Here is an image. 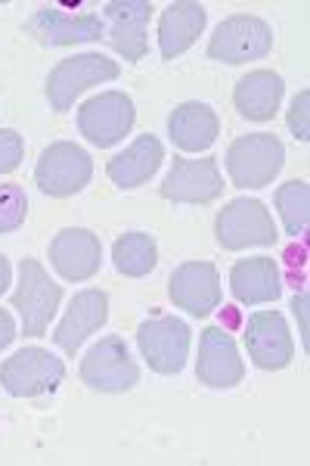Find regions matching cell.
I'll return each instance as SVG.
<instances>
[{
  "mask_svg": "<svg viewBox=\"0 0 310 466\" xmlns=\"http://www.w3.org/2000/svg\"><path fill=\"white\" fill-rule=\"evenodd\" d=\"M50 265L69 283H85L96 277L103 265L100 237L87 228H65L50 243Z\"/></svg>",
  "mask_w": 310,
  "mask_h": 466,
  "instance_id": "4fadbf2b",
  "label": "cell"
},
{
  "mask_svg": "<svg viewBox=\"0 0 310 466\" xmlns=\"http://www.w3.org/2000/svg\"><path fill=\"white\" fill-rule=\"evenodd\" d=\"M224 193V177L215 159H174L162 180V197L180 206H205Z\"/></svg>",
  "mask_w": 310,
  "mask_h": 466,
  "instance_id": "7c38bea8",
  "label": "cell"
},
{
  "mask_svg": "<svg viewBox=\"0 0 310 466\" xmlns=\"http://www.w3.org/2000/svg\"><path fill=\"white\" fill-rule=\"evenodd\" d=\"M245 349L248 358L261 370H283L295 358V342L279 311H258L245 323Z\"/></svg>",
  "mask_w": 310,
  "mask_h": 466,
  "instance_id": "9a60e30c",
  "label": "cell"
},
{
  "mask_svg": "<svg viewBox=\"0 0 310 466\" xmlns=\"http://www.w3.org/2000/svg\"><path fill=\"white\" fill-rule=\"evenodd\" d=\"M103 16V37L109 41V47L118 56H125L127 63H140L149 50L146 25L153 16V4L149 0H112V4H105Z\"/></svg>",
  "mask_w": 310,
  "mask_h": 466,
  "instance_id": "8fae6325",
  "label": "cell"
},
{
  "mask_svg": "<svg viewBox=\"0 0 310 466\" xmlns=\"http://www.w3.org/2000/svg\"><path fill=\"white\" fill-rule=\"evenodd\" d=\"M112 261L115 270L125 277H146L149 270L158 265V246L149 233L131 230L125 237L115 239V249H112Z\"/></svg>",
  "mask_w": 310,
  "mask_h": 466,
  "instance_id": "cb8c5ba5",
  "label": "cell"
},
{
  "mask_svg": "<svg viewBox=\"0 0 310 466\" xmlns=\"http://www.w3.org/2000/svg\"><path fill=\"white\" fill-rule=\"evenodd\" d=\"M6 287H10V261L0 255V296L6 292Z\"/></svg>",
  "mask_w": 310,
  "mask_h": 466,
  "instance_id": "4dcf8cb0",
  "label": "cell"
},
{
  "mask_svg": "<svg viewBox=\"0 0 310 466\" xmlns=\"http://www.w3.org/2000/svg\"><path fill=\"white\" fill-rule=\"evenodd\" d=\"M195 377L208 389H233L245 377V364L239 358V349L230 333L221 327H208L199 342V364Z\"/></svg>",
  "mask_w": 310,
  "mask_h": 466,
  "instance_id": "2e32d148",
  "label": "cell"
},
{
  "mask_svg": "<svg viewBox=\"0 0 310 466\" xmlns=\"http://www.w3.org/2000/svg\"><path fill=\"white\" fill-rule=\"evenodd\" d=\"M307 109H310V90H301V94L295 96L292 109H289V131H292L295 140H301V144H307L310 140Z\"/></svg>",
  "mask_w": 310,
  "mask_h": 466,
  "instance_id": "83f0119b",
  "label": "cell"
},
{
  "mask_svg": "<svg viewBox=\"0 0 310 466\" xmlns=\"http://www.w3.org/2000/svg\"><path fill=\"white\" fill-rule=\"evenodd\" d=\"M81 380L94 392H127L140 382V367L134 364L125 339L105 336L81 358Z\"/></svg>",
  "mask_w": 310,
  "mask_h": 466,
  "instance_id": "ba28073f",
  "label": "cell"
},
{
  "mask_svg": "<svg viewBox=\"0 0 310 466\" xmlns=\"http://www.w3.org/2000/svg\"><path fill=\"white\" fill-rule=\"evenodd\" d=\"M28 199L19 184H0V233H13L25 224Z\"/></svg>",
  "mask_w": 310,
  "mask_h": 466,
  "instance_id": "484cf974",
  "label": "cell"
},
{
  "mask_svg": "<svg viewBox=\"0 0 310 466\" xmlns=\"http://www.w3.org/2000/svg\"><path fill=\"white\" fill-rule=\"evenodd\" d=\"M274 50V32L258 16H230L215 28L208 41V59L217 63H252Z\"/></svg>",
  "mask_w": 310,
  "mask_h": 466,
  "instance_id": "5b68a950",
  "label": "cell"
},
{
  "mask_svg": "<svg viewBox=\"0 0 310 466\" xmlns=\"http://www.w3.org/2000/svg\"><path fill=\"white\" fill-rule=\"evenodd\" d=\"M65 377V364L44 349H22L0 364V382L13 398H37L56 392Z\"/></svg>",
  "mask_w": 310,
  "mask_h": 466,
  "instance_id": "52a82bcc",
  "label": "cell"
},
{
  "mask_svg": "<svg viewBox=\"0 0 310 466\" xmlns=\"http://www.w3.org/2000/svg\"><path fill=\"white\" fill-rule=\"evenodd\" d=\"M168 134L174 147L184 149V153H202L221 134V118H217V112L208 103H184V106L171 112Z\"/></svg>",
  "mask_w": 310,
  "mask_h": 466,
  "instance_id": "ffe728a7",
  "label": "cell"
},
{
  "mask_svg": "<svg viewBox=\"0 0 310 466\" xmlns=\"http://www.w3.org/2000/svg\"><path fill=\"white\" fill-rule=\"evenodd\" d=\"M276 208L285 224V233L301 237L310 224V187L305 180H289L276 190Z\"/></svg>",
  "mask_w": 310,
  "mask_h": 466,
  "instance_id": "d4e9b609",
  "label": "cell"
},
{
  "mask_svg": "<svg viewBox=\"0 0 310 466\" xmlns=\"http://www.w3.org/2000/svg\"><path fill=\"white\" fill-rule=\"evenodd\" d=\"M105 320H109V296L103 289H85L72 299L69 311H65V318L59 320L56 333H53V342L75 355L85 345V339H90Z\"/></svg>",
  "mask_w": 310,
  "mask_h": 466,
  "instance_id": "e0dca14e",
  "label": "cell"
},
{
  "mask_svg": "<svg viewBox=\"0 0 310 466\" xmlns=\"http://www.w3.org/2000/svg\"><path fill=\"white\" fill-rule=\"evenodd\" d=\"M28 32H32L44 47H69V44L100 41L105 25L100 16L85 13V16H69L53 6H41L32 19H28Z\"/></svg>",
  "mask_w": 310,
  "mask_h": 466,
  "instance_id": "ac0fdd59",
  "label": "cell"
},
{
  "mask_svg": "<svg viewBox=\"0 0 310 466\" xmlns=\"http://www.w3.org/2000/svg\"><path fill=\"white\" fill-rule=\"evenodd\" d=\"M168 296L193 318H208L221 305V274L211 261H186L171 274Z\"/></svg>",
  "mask_w": 310,
  "mask_h": 466,
  "instance_id": "5bb4252c",
  "label": "cell"
},
{
  "mask_svg": "<svg viewBox=\"0 0 310 466\" xmlns=\"http://www.w3.org/2000/svg\"><path fill=\"white\" fill-rule=\"evenodd\" d=\"M63 302L59 283L50 280L41 261L22 258L19 265V287L13 292V308L22 314V333L25 336H44Z\"/></svg>",
  "mask_w": 310,
  "mask_h": 466,
  "instance_id": "7a4b0ae2",
  "label": "cell"
},
{
  "mask_svg": "<svg viewBox=\"0 0 310 466\" xmlns=\"http://www.w3.org/2000/svg\"><path fill=\"white\" fill-rule=\"evenodd\" d=\"M162 159H165V149L158 144V137L143 134V137L134 140L125 153L112 156L109 165H105V175H109L112 184L121 187V190H134V187L146 184V180L155 175Z\"/></svg>",
  "mask_w": 310,
  "mask_h": 466,
  "instance_id": "7402d4cb",
  "label": "cell"
},
{
  "mask_svg": "<svg viewBox=\"0 0 310 466\" xmlns=\"http://www.w3.org/2000/svg\"><path fill=\"white\" fill-rule=\"evenodd\" d=\"M283 162L285 147L276 134H245L226 149V175L239 190H258L274 184V177L283 171Z\"/></svg>",
  "mask_w": 310,
  "mask_h": 466,
  "instance_id": "6da1fadb",
  "label": "cell"
},
{
  "mask_svg": "<svg viewBox=\"0 0 310 466\" xmlns=\"http://www.w3.org/2000/svg\"><path fill=\"white\" fill-rule=\"evenodd\" d=\"M137 109L134 100L121 90H105V94L87 100L78 109V131L85 134L94 147H115L121 137L134 127Z\"/></svg>",
  "mask_w": 310,
  "mask_h": 466,
  "instance_id": "30bf717a",
  "label": "cell"
},
{
  "mask_svg": "<svg viewBox=\"0 0 310 466\" xmlns=\"http://www.w3.org/2000/svg\"><path fill=\"white\" fill-rule=\"evenodd\" d=\"M25 156V144H22V134L13 127H0V175H10L22 165Z\"/></svg>",
  "mask_w": 310,
  "mask_h": 466,
  "instance_id": "4316f807",
  "label": "cell"
},
{
  "mask_svg": "<svg viewBox=\"0 0 310 466\" xmlns=\"http://www.w3.org/2000/svg\"><path fill=\"white\" fill-rule=\"evenodd\" d=\"M217 243L226 252H242L248 246H274L276 224L261 199H233L221 208L215 221Z\"/></svg>",
  "mask_w": 310,
  "mask_h": 466,
  "instance_id": "277c9868",
  "label": "cell"
},
{
  "mask_svg": "<svg viewBox=\"0 0 310 466\" xmlns=\"http://www.w3.org/2000/svg\"><path fill=\"white\" fill-rule=\"evenodd\" d=\"M230 289L242 305L276 302L283 292V274L274 258H242L230 270Z\"/></svg>",
  "mask_w": 310,
  "mask_h": 466,
  "instance_id": "44dd1931",
  "label": "cell"
},
{
  "mask_svg": "<svg viewBox=\"0 0 310 466\" xmlns=\"http://www.w3.org/2000/svg\"><path fill=\"white\" fill-rule=\"evenodd\" d=\"M13 339H16V323H13L10 314L0 308V351H4Z\"/></svg>",
  "mask_w": 310,
  "mask_h": 466,
  "instance_id": "f1b7e54d",
  "label": "cell"
},
{
  "mask_svg": "<svg viewBox=\"0 0 310 466\" xmlns=\"http://www.w3.org/2000/svg\"><path fill=\"white\" fill-rule=\"evenodd\" d=\"M205 6L195 4V0L171 4L162 13V19H158V50H162V59H177L180 54H186L199 41V35L205 32Z\"/></svg>",
  "mask_w": 310,
  "mask_h": 466,
  "instance_id": "d6986e66",
  "label": "cell"
},
{
  "mask_svg": "<svg viewBox=\"0 0 310 466\" xmlns=\"http://www.w3.org/2000/svg\"><path fill=\"white\" fill-rule=\"evenodd\" d=\"M90 177H94V159L78 144H69V140L50 144L41 153L35 168V184L41 187L44 197L53 199L81 193L90 184Z\"/></svg>",
  "mask_w": 310,
  "mask_h": 466,
  "instance_id": "3957f363",
  "label": "cell"
},
{
  "mask_svg": "<svg viewBox=\"0 0 310 466\" xmlns=\"http://www.w3.org/2000/svg\"><path fill=\"white\" fill-rule=\"evenodd\" d=\"M118 78V63L103 54H78L69 56L47 75V96L56 112L72 109L75 96H81L87 87Z\"/></svg>",
  "mask_w": 310,
  "mask_h": 466,
  "instance_id": "8992f818",
  "label": "cell"
},
{
  "mask_svg": "<svg viewBox=\"0 0 310 466\" xmlns=\"http://www.w3.org/2000/svg\"><path fill=\"white\" fill-rule=\"evenodd\" d=\"M137 345L146 364L162 377H174L190 358V327L177 318H149L140 323Z\"/></svg>",
  "mask_w": 310,
  "mask_h": 466,
  "instance_id": "9c48e42d",
  "label": "cell"
},
{
  "mask_svg": "<svg viewBox=\"0 0 310 466\" xmlns=\"http://www.w3.org/2000/svg\"><path fill=\"white\" fill-rule=\"evenodd\" d=\"M283 78L276 72H252L239 81L233 90V103H236L239 116L248 122H267L276 116L279 103H283Z\"/></svg>",
  "mask_w": 310,
  "mask_h": 466,
  "instance_id": "603a6c76",
  "label": "cell"
},
{
  "mask_svg": "<svg viewBox=\"0 0 310 466\" xmlns=\"http://www.w3.org/2000/svg\"><path fill=\"white\" fill-rule=\"evenodd\" d=\"M292 308H295V318L301 320V339H305V345H307V339H310L307 336V292H298Z\"/></svg>",
  "mask_w": 310,
  "mask_h": 466,
  "instance_id": "f546056e",
  "label": "cell"
}]
</instances>
